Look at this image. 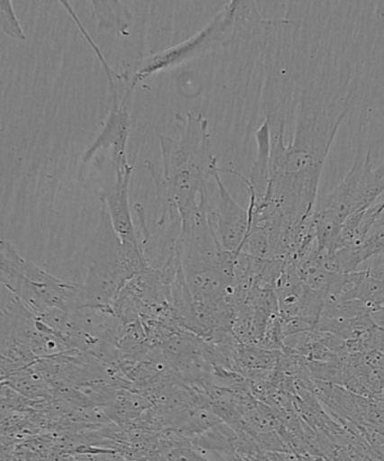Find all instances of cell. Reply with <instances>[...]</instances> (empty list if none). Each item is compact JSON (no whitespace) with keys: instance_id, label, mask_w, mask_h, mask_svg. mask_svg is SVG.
<instances>
[{"instance_id":"obj_5","label":"cell","mask_w":384,"mask_h":461,"mask_svg":"<svg viewBox=\"0 0 384 461\" xmlns=\"http://www.w3.org/2000/svg\"><path fill=\"white\" fill-rule=\"evenodd\" d=\"M89 260L88 270L112 278L125 286L137 276L152 270L140 246L123 242L111 224L105 206L102 204L96 232L85 249Z\"/></svg>"},{"instance_id":"obj_12","label":"cell","mask_w":384,"mask_h":461,"mask_svg":"<svg viewBox=\"0 0 384 461\" xmlns=\"http://www.w3.org/2000/svg\"><path fill=\"white\" fill-rule=\"evenodd\" d=\"M27 260L21 257L11 242L2 240L0 244V279L2 286L7 291L15 294L22 287L24 280Z\"/></svg>"},{"instance_id":"obj_9","label":"cell","mask_w":384,"mask_h":461,"mask_svg":"<svg viewBox=\"0 0 384 461\" xmlns=\"http://www.w3.org/2000/svg\"><path fill=\"white\" fill-rule=\"evenodd\" d=\"M134 167L129 164L115 169V182L101 195V203L110 216L115 233L123 242L140 246L130 209V184Z\"/></svg>"},{"instance_id":"obj_13","label":"cell","mask_w":384,"mask_h":461,"mask_svg":"<svg viewBox=\"0 0 384 461\" xmlns=\"http://www.w3.org/2000/svg\"><path fill=\"white\" fill-rule=\"evenodd\" d=\"M62 5V7L66 8V11L69 15L71 16L72 20L75 21L76 25L78 26V29L80 31L81 35L84 36L86 42L88 43L89 47L93 49V51L95 54H96V57L98 58L99 62L102 63L103 69L105 71L108 85H110V90H111V96H112V104H117V95H116V88L114 84V78L115 79H124V75L116 74L115 71H113L110 65H108L107 61L105 60V57H104V54L101 51V49L97 47V44L94 42L92 36L88 34V32L86 31L85 26L83 25V23L79 21L78 16L76 15V13L74 12V8H72L69 2H59Z\"/></svg>"},{"instance_id":"obj_1","label":"cell","mask_w":384,"mask_h":461,"mask_svg":"<svg viewBox=\"0 0 384 461\" xmlns=\"http://www.w3.org/2000/svg\"><path fill=\"white\" fill-rule=\"evenodd\" d=\"M328 85L319 81L300 90L290 142L286 121L270 124V179L265 201L291 223L314 215L325 162L358 93L353 74L333 92Z\"/></svg>"},{"instance_id":"obj_10","label":"cell","mask_w":384,"mask_h":461,"mask_svg":"<svg viewBox=\"0 0 384 461\" xmlns=\"http://www.w3.org/2000/svg\"><path fill=\"white\" fill-rule=\"evenodd\" d=\"M257 142V158L252 165L250 178L233 169H221L220 173L236 176L245 183L250 197L256 202L263 201L268 193L270 179V129L268 121L261 125L255 134Z\"/></svg>"},{"instance_id":"obj_7","label":"cell","mask_w":384,"mask_h":461,"mask_svg":"<svg viewBox=\"0 0 384 461\" xmlns=\"http://www.w3.org/2000/svg\"><path fill=\"white\" fill-rule=\"evenodd\" d=\"M220 174V168L214 174L215 182L218 186L219 203L218 209L212 211V223L224 250L237 256L250 230V211L248 207L245 209L234 200Z\"/></svg>"},{"instance_id":"obj_14","label":"cell","mask_w":384,"mask_h":461,"mask_svg":"<svg viewBox=\"0 0 384 461\" xmlns=\"http://www.w3.org/2000/svg\"><path fill=\"white\" fill-rule=\"evenodd\" d=\"M0 23H2V31L9 38L26 40L25 32L23 30L11 0H0Z\"/></svg>"},{"instance_id":"obj_8","label":"cell","mask_w":384,"mask_h":461,"mask_svg":"<svg viewBox=\"0 0 384 461\" xmlns=\"http://www.w3.org/2000/svg\"><path fill=\"white\" fill-rule=\"evenodd\" d=\"M133 126L134 121L125 106V102L112 104L110 115L107 117L102 132L81 158V171L101 150L110 152L114 169L129 164L128 158H126V146H128V140Z\"/></svg>"},{"instance_id":"obj_2","label":"cell","mask_w":384,"mask_h":461,"mask_svg":"<svg viewBox=\"0 0 384 461\" xmlns=\"http://www.w3.org/2000/svg\"><path fill=\"white\" fill-rule=\"evenodd\" d=\"M176 121L182 129L180 139L160 134L162 170L151 161L144 166L155 183L160 207H173L184 220L200 205L219 167L212 152L209 121L192 113L178 114Z\"/></svg>"},{"instance_id":"obj_16","label":"cell","mask_w":384,"mask_h":461,"mask_svg":"<svg viewBox=\"0 0 384 461\" xmlns=\"http://www.w3.org/2000/svg\"><path fill=\"white\" fill-rule=\"evenodd\" d=\"M371 270L373 271L374 275H377L379 276V277L384 279V264L378 267H374V268H371Z\"/></svg>"},{"instance_id":"obj_3","label":"cell","mask_w":384,"mask_h":461,"mask_svg":"<svg viewBox=\"0 0 384 461\" xmlns=\"http://www.w3.org/2000/svg\"><path fill=\"white\" fill-rule=\"evenodd\" d=\"M274 25V20H266L261 15L255 2L233 0L220 9L209 24L191 39L139 61L130 75H124V80L128 81V89L123 99L140 83L157 72L183 65L210 51L216 45L230 48L254 39L264 40L270 34Z\"/></svg>"},{"instance_id":"obj_4","label":"cell","mask_w":384,"mask_h":461,"mask_svg":"<svg viewBox=\"0 0 384 461\" xmlns=\"http://www.w3.org/2000/svg\"><path fill=\"white\" fill-rule=\"evenodd\" d=\"M384 194V164L373 168L371 151L356 160L349 174L315 206L314 223L320 250L335 252L343 225L368 211Z\"/></svg>"},{"instance_id":"obj_15","label":"cell","mask_w":384,"mask_h":461,"mask_svg":"<svg viewBox=\"0 0 384 461\" xmlns=\"http://www.w3.org/2000/svg\"><path fill=\"white\" fill-rule=\"evenodd\" d=\"M372 319L378 327L384 330V307H382L381 310L377 311L376 313H373Z\"/></svg>"},{"instance_id":"obj_6","label":"cell","mask_w":384,"mask_h":461,"mask_svg":"<svg viewBox=\"0 0 384 461\" xmlns=\"http://www.w3.org/2000/svg\"><path fill=\"white\" fill-rule=\"evenodd\" d=\"M17 297L35 318L53 309L70 312L86 306L81 284L58 278L30 260Z\"/></svg>"},{"instance_id":"obj_11","label":"cell","mask_w":384,"mask_h":461,"mask_svg":"<svg viewBox=\"0 0 384 461\" xmlns=\"http://www.w3.org/2000/svg\"><path fill=\"white\" fill-rule=\"evenodd\" d=\"M282 351L264 349L259 346L238 343L236 351V370L246 378L248 374L273 372L278 369Z\"/></svg>"}]
</instances>
